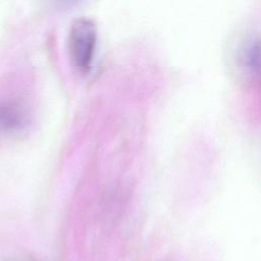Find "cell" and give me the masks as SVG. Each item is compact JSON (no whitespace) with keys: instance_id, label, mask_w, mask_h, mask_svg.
<instances>
[{"instance_id":"obj_1","label":"cell","mask_w":261,"mask_h":261,"mask_svg":"<svg viewBox=\"0 0 261 261\" xmlns=\"http://www.w3.org/2000/svg\"><path fill=\"white\" fill-rule=\"evenodd\" d=\"M96 41L95 23L86 17L74 19L68 35V52L72 65L81 73H87L91 68Z\"/></svg>"},{"instance_id":"obj_2","label":"cell","mask_w":261,"mask_h":261,"mask_svg":"<svg viewBox=\"0 0 261 261\" xmlns=\"http://www.w3.org/2000/svg\"><path fill=\"white\" fill-rule=\"evenodd\" d=\"M249 65L255 71L261 72V42H256L252 45L249 52Z\"/></svg>"}]
</instances>
